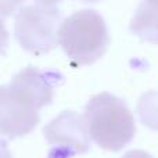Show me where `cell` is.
Segmentation results:
<instances>
[{
  "instance_id": "cell-4",
  "label": "cell",
  "mask_w": 158,
  "mask_h": 158,
  "mask_svg": "<svg viewBox=\"0 0 158 158\" xmlns=\"http://www.w3.org/2000/svg\"><path fill=\"white\" fill-rule=\"evenodd\" d=\"M61 13L57 7L28 4L18 10L14 36L19 46L32 54L42 56L57 46V29Z\"/></svg>"
},
{
  "instance_id": "cell-5",
  "label": "cell",
  "mask_w": 158,
  "mask_h": 158,
  "mask_svg": "<svg viewBox=\"0 0 158 158\" xmlns=\"http://www.w3.org/2000/svg\"><path fill=\"white\" fill-rule=\"evenodd\" d=\"M50 144L49 158H71L90 150V137L83 117L75 111H64L43 128Z\"/></svg>"
},
{
  "instance_id": "cell-6",
  "label": "cell",
  "mask_w": 158,
  "mask_h": 158,
  "mask_svg": "<svg viewBox=\"0 0 158 158\" xmlns=\"http://www.w3.org/2000/svg\"><path fill=\"white\" fill-rule=\"evenodd\" d=\"M22 3L24 0H0V17H10Z\"/></svg>"
},
{
  "instance_id": "cell-10",
  "label": "cell",
  "mask_w": 158,
  "mask_h": 158,
  "mask_svg": "<svg viewBox=\"0 0 158 158\" xmlns=\"http://www.w3.org/2000/svg\"><path fill=\"white\" fill-rule=\"evenodd\" d=\"M61 0H36L38 4H42V6H47V7H53L54 4L60 3Z\"/></svg>"
},
{
  "instance_id": "cell-2",
  "label": "cell",
  "mask_w": 158,
  "mask_h": 158,
  "mask_svg": "<svg viewBox=\"0 0 158 158\" xmlns=\"http://www.w3.org/2000/svg\"><path fill=\"white\" fill-rule=\"evenodd\" d=\"M83 121L90 139L112 153L122 150L136 135V122L128 104L108 92L94 94L87 101Z\"/></svg>"
},
{
  "instance_id": "cell-1",
  "label": "cell",
  "mask_w": 158,
  "mask_h": 158,
  "mask_svg": "<svg viewBox=\"0 0 158 158\" xmlns=\"http://www.w3.org/2000/svg\"><path fill=\"white\" fill-rule=\"evenodd\" d=\"M54 85L43 69L27 67L0 86V136L14 140L40 122L39 110L53 103Z\"/></svg>"
},
{
  "instance_id": "cell-8",
  "label": "cell",
  "mask_w": 158,
  "mask_h": 158,
  "mask_svg": "<svg viewBox=\"0 0 158 158\" xmlns=\"http://www.w3.org/2000/svg\"><path fill=\"white\" fill-rule=\"evenodd\" d=\"M121 158H153V157L143 150H131L128 153H125V156H122Z\"/></svg>"
},
{
  "instance_id": "cell-3",
  "label": "cell",
  "mask_w": 158,
  "mask_h": 158,
  "mask_svg": "<svg viewBox=\"0 0 158 158\" xmlns=\"http://www.w3.org/2000/svg\"><path fill=\"white\" fill-rule=\"evenodd\" d=\"M57 43H60L72 67L92 65L108 49L107 24L96 10L75 11L57 29Z\"/></svg>"
},
{
  "instance_id": "cell-11",
  "label": "cell",
  "mask_w": 158,
  "mask_h": 158,
  "mask_svg": "<svg viewBox=\"0 0 158 158\" xmlns=\"http://www.w3.org/2000/svg\"><path fill=\"white\" fill-rule=\"evenodd\" d=\"M83 3H98V2H101V0H82Z\"/></svg>"
},
{
  "instance_id": "cell-9",
  "label": "cell",
  "mask_w": 158,
  "mask_h": 158,
  "mask_svg": "<svg viewBox=\"0 0 158 158\" xmlns=\"http://www.w3.org/2000/svg\"><path fill=\"white\" fill-rule=\"evenodd\" d=\"M0 158H13V154L8 150L7 142L3 139H0Z\"/></svg>"
},
{
  "instance_id": "cell-7",
  "label": "cell",
  "mask_w": 158,
  "mask_h": 158,
  "mask_svg": "<svg viewBox=\"0 0 158 158\" xmlns=\"http://www.w3.org/2000/svg\"><path fill=\"white\" fill-rule=\"evenodd\" d=\"M8 42H10V35L6 29L3 19L0 18V56H6L8 49Z\"/></svg>"
}]
</instances>
